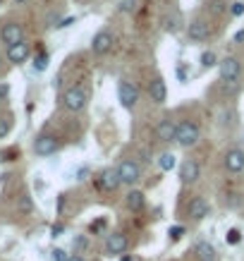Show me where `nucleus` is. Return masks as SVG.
I'll return each instance as SVG.
<instances>
[{"label": "nucleus", "mask_w": 244, "mask_h": 261, "mask_svg": "<svg viewBox=\"0 0 244 261\" xmlns=\"http://www.w3.org/2000/svg\"><path fill=\"white\" fill-rule=\"evenodd\" d=\"M10 129H12V118L10 115H0V139L8 137Z\"/></svg>", "instance_id": "nucleus-23"}, {"label": "nucleus", "mask_w": 244, "mask_h": 261, "mask_svg": "<svg viewBox=\"0 0 244 261\" xmlns=\"http://www.w3.org/2000/svg\"><path fill=\"white\" fill-rule=\"evenodd\" d=\"M58 149H60V142H58V137H53V135H46V132H43V135H39L34 139V153L41 156V159L53 156Z\"/></svg>", "instance_id": "nucleus-7"}, {"label": "nucleus", "mask_w": 244, "mask_h": 261, "mask_svg": "<svg viewBox=\"0 0 244 261\" xmlns=\"http://www.w3.org/2000/svg\"><path fill=\"white\" fill-rule=\"evenodd\" d=\"M87 101H89V94L82 87H70L63 94V106L72 113L84 111V108H87Z\"/></svg>", "instance_id": "nucleus-4"}, {"label": "nucleus", "mask_w": 244, "mask_h": 261, "mask_svg": "<svg viewBox=\"0 0 244 261\" xmlns=\"http://www.w3.org/2000/svg\"><path fill=\"white\" fill-rule=\"evenodd\" d=\"M201 177V168L194 159H184L180 163V180L182 185H194V182Z\"/></svg>", "instance_id": "nucleus-13"}, {"label": "nucleus", "mask_w": 244, "mask_h": 261, "mask_svg": "<svg viewBox=\"0 0 244 261\" xmlns=\"http://www.w3.org/2000/svg\"><path fill=\"white\" fill-rule=\"evenodd\" d=\"M218 63H221V60H218V56H215L213 50H204V53H201V67H204V70L215 67Z\"/></svg>", "instance_id": "nucleus-22"}, {"label": "nucleus", "mask_w": 244, "mask_h": 261, "mask_svg": "<svg viewBox=\"0 0 244 261\" xmlns=\"http://www.w3.org/2000/svg\"><path fill=\"white\" fill-rule=\"evenodd\" d=\"M87 235H77V238L72 240V247H74V254H79L82 249H87Z\"/></svg>", "instance_id": "nucleus-25"}, {"label": "nucleus", "mask_w": 244, "mask_h": 261, "mask_svg": "<svg viewBox=\"0 0 244 261\" xmlns=\"http://www.w3.org/2000/svg\"><path fill=\"white\" fill-rule=\"evenodd\" d=\"M17 5H24V3H29V0H15Z\"/></svg>", "instance_id": "nucleus-38"}, {"label": "nucleus", "mask_w": 244, "mask_h": 261, "mask_svg": "<svg viewBox=\"0 0 244 261\" xmlns=\"http://www.w3.org/2000/svg\"><path fill=\"white\" fill-rule=\"evenodd\" d=\"M134 3H137V0H125V3L120 5V10H122V12H127V10H134Z\"/></svg>", "instance_id": "nucleus-33"}, {"label": "nucleus", "mask_w": 244, "mask_h": 261, "mask_svg": "<svg viewBox=\"0 0 244 261\" xmlns=\"http://www.w3.org/2000/svg\"><path fill=\"white\" fill-rule=\"evenodd\" d=\"M32 56V48H29V43L26 41H22V43H17V46H10L8 48V60L15 65H22L26 63V58Z\"/></svg>", "instance_id": "nucleus-15"}, {"label": "nucleus", "mask_w": 244, "mask_h": 261, "mask_svg": "<svg viewBox=\"0 0 244 261\" xmlns=\"http://www.w3.org/2000/svg\"><path fill=\"white\" fill-rule=\"evenodd\" d=\"M63 230H65L63 223H56V225L50 228V235H53V238H60V235H63Z\"/></svg>", "instance_id": "nucleus-30"}, {"label": "nucleus", "mask_w": 244, "mask_h": 261, "mask_svg": "<svg viewBox=\"0 0 244 261\" xmlns=\"http://www.w3.org/2000/svg\"><path fill=\"white\" fill-rule=\"evenodd\" d=\"M113 34L108 29H101L98 34H94V39H91V53L94 56H105V53H111L113 48Z\"/></svg>", "instance_id": "nucleus-11"}, {"label": "nucleus", "mask_w": 244, "mask_h": 261, "mask_svg": "<svg viewBox=\"0 0 244 261\" xmlns=\"http://www.w3.org/2000/svg\"><path fill=\"white\" fill-rule=\"evenodd\" d=\"M8 91H10L8 87H0V98H3V96H8Z\"/></svg>", "instance_id": "nucleus-36"}, {"label": "nucleus", "mask_w": 244, "mask_h": 261, "mask_svg": "<svg viewBox=\"0 0 244 261\" xmlns=\"http://www.w3.org/2000/svg\"><path fill=\"white\" fill-rule=\"evenodd\" d=\"M184 34H187L189 41H194V43H201L211 36V24L206 17H194L192 22L184 27Z\"/></svg>", "instance_id": "nucleus-5"}, {"label": "nucleus", "mask_w": 244, "mask_h": 261, "mask_svg": "<svg viewBox=\"0 0 244 261\" xmlns=\"http://www.w3.org/2000/svg\"><path fill=\"white\" fill-rule=\"evenodd\" d=\"M48 67V53H43V50H41L39 56L34 58V70L36 72H43Z\"/></svg>", "instance_id": "nucleus-24"}, {"label": "nucleus", "mask_w": 244, "mask_h": 261, "mask_svg": "<svg viewBox=\"0 0 244 261\" xmlns=\"http://www.w3.org/2000/svg\"><path fill=\"white\" fill-rule=\"evenodd\" d=\"M118 98H120V103H122V108L134 111L137 103H139V87L129 80H120L118 82Z\"/></svg>", "instance_id": "nucleus-2"}, {"label": "nucleus", "mask_w": 244, "mask_h": 261, "mask_svg": "<svg viewBox=\"0 0 244 261\" xmlns=\"http://www.w3.org/2000/svg\"><path fill=\"white\" fill-rule=\"evenodd\" d=\"M103 228H105V221H103V218L101 221H96V223H91V232H98V230H103Z\"/></svg>", "instance_id": "nucleus-32"}, {"label": "nucleus", "mask_w": 244, "mask_h": 261, "mask_svg": "<svg viewBox=\"0 0 244 261\" xmlns=\"http://www.w3.org/2000/svg\"><path fill=\"white\" fill-rule=\"evenodd\" d=\"M118 173H120L122 185H127V187H134V185H139V182H142V166H139L134 159L122 161V163L118 166Z\"/></svg>", "instance_id": "nucleus-3"}, {"label": "nucleus", "mask_w": 244, "mask_h": 261, "mask_svg": "<svg viewBox=\"0 0 244 261\" xmlns=\"http://www.w3.org/2000/svg\"><path fill=\"white\" fill-rule=\"evenodd\" d=\"M144 204H146V197H144L142 190H129L125 197V206L129 211H142Z\"/></svg>", "instance_id": "nucleus-20"}, {"label": "nucleus", "mask_w": 244, "mask_h": 261, "mask_svg": "<svg viewBox=\"0 0 244 261\" xmlns=\"http://www.w3.org/2000/svg\"><path fill=\"white\" fill-rule=\"evenodd\" d=\"M70 256L65 254V249H60V247H56L53 252H50V261H67Z\"/></svg>", "instance_id": "nucleus-27"}, {"label": "nucleus", "mask_w": 244, "mask_h": 261, "mask_svg": "<svg viewBox=\"0 0 244 261\" xmlns=\"http://www.w3.org/2000/svg\"><path fill=\"white\" fill-rule=\"evenodd\" d=\"M87 175H89V168H82V170L77 173V177L79 180H87Z\"/></svg>", "instance_id": "nucleus-34"}, {"label": "nucleus", "mask_w": 244, "mask_h": 261, "mask_svg": "<svg viewBox=\"0 0 244 261\" xmlns=\"http://www.w3.org/2000/svg\"><path fill=\"white\" fill-rule=\"evenodd\" d=\"M223 166L228 173H242L244 170V149H228L223 156Z\"/></svg>", "instance_id": "nucleus-12"}, {"label": "nucleus", "mask_w": 244, "mask_h": 261, "mask_svg": "<svg viewBox=\"0 0 244 261\" xmlns=\"http://www.w3.org/2000/svg\"><path fill=\"white\" fill-rule=\"evenodd\" d=\"M149 96H151V101L153 103H166L168 98V87H166V82H163V77H156V80H151L149 82Z\"/></svg>", "instance_id": "nucleus-16"}, {"label": "nucleus", "mask_w": 244, "mask_h": 261, "mask_svg": "<svg viewBox=\"0 0 244 261\" xmlns=\"http://www.w3.org/2000/svg\"><path fill=\"white\" fill-rule=\"evenodd\" d=\"M199 137H201V132H199L197 122H192V120H182V122H177V137H175V142L180 144L182 149L197 146Z\"/></svg>", "instance_id": "nucleus-1"}, {"label": "nucleus", "mask_w": 244, "mask_h": 261, "mask_svg": "<svg viewBox=\"0 0 244 261\" xmlns=\"http://www.w3.org/2000/svg\"><path fill=\"white\" fill-rule=\"evenodd\" d=\"M67 261H84V259H82L79 254H70V259H67Z\"/></svg>", "instance_id": "nucleus-35"}, {"label": "nucleus", "mask_w": 244, "mask_h": 261, "mask_svg": "<svg viewBox=\"0 0 244 261\" xmlns=\"http://www.w3.org/2000/svg\"><path fill=\"white\" fill-rule=\"evenodd\" d=\"M156 137L160 142H175V137H177V125H175L170 118L160 120L156 127Z\"/></svg>", "instance_id": "nucleus-17"}, {"label": "nucleus", "mask_w": 244, "mask_h": 261, "mask_svg": "<svg viewBox=\"0 0 244 261\" xmlns=\"http://www.w3.org/2000/svg\"><path fill=\"white\" fill-rule=\"evenodd\" d=\"M218 72H221L223 82H237L239 74H242V63H239L235 56H228L218 63Z\"/></svg>", "instance_id": "nucleus-8"}, {"label": "nucleus", "mask_w": 244, "mask_h": 261, "mask_svg": "<svg viewBox=\"0 0 244 261\" xmlns=\"http://www.w3.org/2000/svg\"><path fill=\"white\" fill-rule=\"evenodd\" d=\"M19 208H22V211H32V208H34V206H32V199L26 197V194H24L22 201H19Z\"/></svg>", "instance_id": "nucleus-29"}, {"label": "nucleus", "mask_w": 244, "mask_h": 261, "mask_svg": "<svg viewBox=\"0 0 244 261\" xmlns=\"http://www.w3.org/2000/svg\"><path fill=\"white\" fill-rule=\"evenodd\" d=\"M182 15L177 12V10H168L166 15H163V29H166L168 34H177L182 29Z\"/></svg>", "instance_id": "nucleus-18"}, {"label": "nucleus", "mask_w": 244, "mask_h": 261, "mask_svg": "<svg viewBox=\"0 0 244 261\" xmlns=\"http://www.w3.org/2000/svg\"><path fill=\"white\" fill-rule=\"evenodd\" d=\"M175 166H177V159H175L173 151H163V153L158 156V168H160L163 173H170Z\"/></svg>", "instance_id": "nucleus-21"}, {"label": "nucleus", "mask_w": 244, "mask_h": 261, "mask_svg": "<svg viewBox=\"0 0 244 261\" xmlns=\"http://www.w3.org/2000/svg\"><path fill=\"white\" fill-rule=\"evenodd\" d=\"M0 39L5 46H17V43H22L24 41V29L19 22H5L0 27Z\"/></svg>", "instance_id": "nucleus-9"}, {"label": "nucleus", "mask_w": 244, "mask_h": 261, "mask_svg": "<svg viewBox=\"0 0 244 261\" xmlns=\"http://www.w3.org/2000/svg\"><path fill=\"white\" fill-rule=\"evenodd\" d=\"M127 247H129V240H127L125 232L115 230V232H108V235H105V245H103V249H105L108 256H120V254H125Z\"/></svg>", "instance_id": "nucleus-6"}, {"label": "nucleus", "mask_w": 244, "mask_h": 261, "mask_svg": "<svg viewBox=\"0 0 244 261\" xmlns=\"http://www.w3.org/2000/svg\"><path fill=\"white\" fill-rule=\"evenodd\" d=\"M98 185H101V190H105V192L120 190L122 180H120L118 168H105V170H101V175H98Z\"/></svg>", "instance_id": "nucleus-14"}, {"label": "nucleus", "mask_w": 244, "mask_h": 261, "mask_svg": "<svg viewBox=\"0 0 244 261\" xmlns=\"http://www.w3.org/2000/svg\"><path fill=\"white\" fill-rule=\"evenodd\" d=\"M232 15L235 17L244 15V3H232Z\"/></svg>", "instance_id": "nucleus-31"}, {"label": "nucleus", "mask_w": 244, "mask_h": 261, "mask_svg": "<svg viewBox=\"0 0 244 261\" xmlns=\"http://www.w3.org/2000/svg\"><path fill=\"white\" fill-rule=\"evenodd\" d=\"M235 41H244V29H242V32H239V34H237V36H235Z\"/></svg>", "instance_id": "nucleus-37"}, {"label": "nucleus", "mask_w": 244, "mask_h": 261, "mask_svg": "<svg viewBox=\"0 0 244 261\" xmlns=\"http://www.w3.org/2000/svg\"><path fill=\"white\" fill-rule=\"evenodd\" d=\"M194 254H197L199 261H218V252H215V247H213L211 242H206V240L197 242V247H194Z\"/></svg>", "instance_id": "nucleus-19"}, {"label": "nucleus", "mask_w": 244, "mask_h": 261, "mask_svg": "<svg viewBox=\"0 0 244 261\" xmlns=\"http://www.w3.org/2000/svg\"><path fill=\"white\" fill-rule=\"evenodd\" d=\"M187 216L194 223H201L204 218L211 216V204H208L204 197H194L192 201H189V206H187Z\"/></svg>", "instance_id": "nucleus-10"}, {"label": "nucleus", "mask_w": 244, "mask_h": 261, "mask_svg": "<svg viewBox=\"0 0 244 261\" xmlns=\"http://www.w3.org/2000/svg\"><path fill=\"white\" fill-rule=\"evenodd\" d=\"M225 240H228V245H239V240H242V232L237 228H230L228 235H225Z\"/></svg>", "instance_id": "nucleus-26"}, {"label": "nucleus", "mask_w": 244, "mask_h": 261, "mask_svg": "<svg viewBox=\"0 0 244 261\" xmlns=\"http://www.w3.org/2000/svg\"><path fill=\"white\" fill-rule=\"evenodd\" d=\"M182 235H184V228H182V225H175V228H170V240H180Z\"/></svg>", "instance_id": "nucleus-28"}]
</instances>
